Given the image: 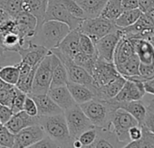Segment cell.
Returning <instances> with one entry per match:
<instances>
[{
	"label": "cell",
	"instance_id": "obj_1",
	"mask_svg": "<svg viewBox=\"0 0 154 148\" xmlns=\"http://www.w3.org/2000/svg\"><path fill=\"white\" fill-rule=\"evenodd\" d=\"M70 31V27L63 22L45 20L36 29L35 35L29 41L51 51L60 44Z\"/></svg>",
	"mask_w": 154,
	"mask_h": 148
},
{
	"label": "cell",
	"instance_id": "obj_2",
	"mask_svg": "<svg viewBox=\"0 0 154 148\" xmlns=\"http://www.w3.org/2000/svg\"><path fill=\"white\" fill-rule=\"evenodd\" d=\"M37 122L45 135L53 139L58 147H72L73 140L70 136L63 112L49 116H37Z\"/></svg>",
	"mask_w": 154,
	"mask_h": 148
},
{
	"label": "cell",
	"instance_id": "obj_3",
	"mask_svg": "<svg viewBox=\"0 0 154 148\" xmlns=\"http://www.w3.org/2000/svg\"><path fill=\"white\" fill-rule=\"evenodd\" d=\"M79 106L94 127L111 129L112 117L116 109L111 101L93 99Z\"/></svg>",
	"mask_w": 154,
	"mask_h": 148
},
{
	"label": "cell",
	"instance_id": "obj_4",
	"mask_svg": "<svg viewBox=\"0 0 154 148\" xmlns=\"http://www.w3.org/2000/svg\"><path fill=\"white\" fill-rule=\"evenodd\" d=\"M59 58L51 51L38 64L32 84V94H45L48 92L51 85L53 70Z\"/></svg>",
	"mask_w": 154,
	"mask_h": 148
},
{
	"label": "cell",
	"instance_id": "obj_5",
	"mask_svg": "<svg viewBox=\"0 0 154 148\" xmlns=\"http://www.w3.org/2000/svg\"><path fill=\"white\" fill-rule=\"evenodd\" d=\"M78 28L80 32L88 35L94 43L104 35L117 29L114 21L103 17L102 16L84 19Z\"/></svg>",
	"mask_w": 154,
	"mask_h": 148
},
{
	"label": "cell",
	"instance_id": "obj_6",
	"mask_svg": "<svg viewBox=\"0 0 154 148\" xmlns=\"http://www.w3.org/2000/svg\"><path fill=\"white\" fill-rule=\"evenodd\" d=\"M70 136L75 140L87 129L94 127L78 104L63 111Z\"/></svg>",
	"mask_w": 154,
	"mask_h": 148
},
{
	"label": "cell",
	"instance_id": "obj_7",
	"mask_svg": "<svg viewBox=\"0 0 154 148\" xmlns=\"http://www.w3.org/2000/svg\"><path fill=\"white\" fill-rule=\"evenodd\" d=\"M137 125H139L138 121L126 110L122 108L114 110L111 121V130L115 134L119 142L123 144V147L131 142L129 137L130 128Z\"/></svg>",
	"mask_w": 154,
	"mask_h": 148
},
{
	"label": "cell",
	"instance_id": "obj_8",
	"mask_svg": "<svg viewBox=\"0 0 154 148\" xmlns=\"http://www.w3.org/2000/svg\"><path fill=\"white\" fill-rule=\"evenodd\" d=\"M45 20H55L66 24L71 30L78 28L84 19L75 18L65 7L63 0H47Z\"/></svg>",
	"mask_w": 154,
	"mask_h": 148
},
{
	"label": "cell",
	"instance_id": "obj_9",
	"mask_svg": "<svg viewBox=\"0 0 154 148\" xmlns=\"http://www.w3.org/2000/svg\"><path fill=\"white\" fill-rule=\"evenodd\" d=\"M92 76L94 81V86H103L122 76L118 72L113 61H107L97 57L94 63Z\"/></svg>",
	"mask_w": 154,
	"mask_h": 148
},
{
	"label": "cell",
	"instance_id": "obj_10",
	"mask_svg": "<svg viewBox=\"0 0 154 148\" xmlns=\"http://www.w3.org/2000/svg\"><path fill=\"white\" fill-rule=\"evenodd\" d=\"M54 54L60 59V61L63 62V64L66 69L68 81L84 84L89 87H93L94 85L93 76L84 68L74 63L73 61L68 57H65L59 53H54Z\"/></svg>",
	"mask_w": 154,
	"mask_h": 148
},
{
	"label": "cell",
	"instance_id": "obj_11",
	"mask_svg": "<svg viewBox=\"0 0 154 148\" xmlns=\"http://www.w3.org/2000/svg\"><path fill=\"white\" fill-rule=\"evenodd\" d=\"M122 36L121 29L117 27L113 32L109 33L104 35L97 42H95V49L97 56L100 59L105 60L107 61H113V54L117 43Z\"/></svg>",
	"mask_w": 154,
	"mask_h": 148
},
{
	"label": "cell",
	"instance_id": "obj_12",
	"mask_svg": "<svg viewBox=\"0 0 154 148\" xmlns=\"http://www.w3.org/2000/svg\"><path fill=\"white\" fill-rule=\"evenodd\" d=\"M45 135V133L42 126L37 123L26 126L15 135L14 147L26 148L31 147L40 139Z\"/></svg>",
	"mask_w": 154,
	"mask_h": 148
},
{
	"label": "cell",
	"instance_id": "obj_13",
	"mask_svg": "<svg viewBox=\"0 0 154 148\" xmlns=\"http://www.w3.org/2000/svg\"><path fill=\"white\" fill-rule=\"evenodd\" d=\"M50 51H48L46 48L28 41L26 45L21 48L17 52L20 56V61L34 68L38 66L40 61Z\"/></svg>",
	"mask_w": 154,
	"mask_h": 148
},
{
	"label": "cell",
	"instance_id": "obj_14",
	"mask_svg": "<svg viewBox=\"0 0 154 148\" xmlns=\"http://www.w3.org/2000/svg\"><path fill=\"white\" fill-rule=\"evenodd\" d=\"M79 38H80V30L79 28H76L71 30L69 34L63 39L60 44L51 50L54 53H59L65 57H68L72 60L74 55L79 52Z\"/></svg>",
	"mask_w": 154,
	"mask_h": 148
},
{
	"label": "cell",
	"instance_id": "obj_15",
	"mask_svg": "<svg viewBox=\"0 0 154 148\" xmlns=\"http://www.w3.org/2000/svg\"><path fill=\"white\" fill-rule=\"evenodd\" d=\"M140 63L154 65V46L148 38L130 39Z\"/></svg>",
	"mask_w": 154,
	"mask_h": 148
},
{
	"label": "cell",
	"instance_id": "obj_16",
	"mask_svg": "<svg viewBox=\"0 0 154 148\" xmlns=\"http://www.w3.org/2000/svg\"><path fill=\"white\" fill-rule=\"evenodd\" d=\"M126 79L122 76H120L119 78L115 79L114 81L104 84L103 86H93L91 89L94 92L95 98L103 100H110L112 99L121 90L122 88Z\"/></svg>",
	"mask_w": 154,
	"mask_h": 148
},
{
	"label": "cell",
	"instance_id": "obj_17",
	"mask_svg": "<svg viewBox=\"0 0 154 148\" xmlns=\"http://www.w3.org/2000/svg\"><path fill=\"white\" fill-rule=\"evenodd\" d=\"M109 101L112 102V104L114 106L116 109L122 108L126 110L128 113H130L138 121L139 126H141L143 124L148 109H147L146 104L141 99L126 101V102H115L112 100H109Z\"/></svg>",
	"mask_w": 154,
	"mask_h": 148
},
{
	"label": "cell",
	"instance_id": "obj_18",
	"mask_svg": "<svg viewBox=\"0 0 154 148\" xmlns=\"http://www.w3.org/2000/svg\"><path fill=\"white\" fill-rule=\"evenodd\" d=\"M29 95L35 102L38 116H49V115H55L63 113V110L57 106L53 99L48 96L47 93L45 94H27Z\"/></svg>",
	"mask_w": 154,
	"mask_h": 148
},
{
	"label": "cell",
	"instance_id": "obj_19",
	"mask_svg": "<svg viewBox=\"0 0 154 148\" xmlns=\"http://www.w3.org/2000/svg\"><path fill=\"white\" fill-rule=\"evenodd\" d=\"M37 117H31L27 115L24 110L12 115L9 120L4 124V126L14 135L18 133L23 128L34 124H37Z\"/></svg>",
	"mask_w": 154,
	"mask_h": 148
},
{
	"label": "cell",
	"instance_id": "obj_20",
	"mask_svg": "<svg viewBox=\"0 0 154 148\" xmlns=\"http://www.w3.org/2000/svg\"><path fill=\"white\" fill-rule=\"evenodd\" d=\"M47 94L53 99V101L57 106H59L63 111L76 105V102L72 99L66 85L51 88L49 89Z\"/></svg>",
	"mask_w": 154,
	"mask_h": 148
},
{
	"label": "cell",
	"instance_id": "obj_21",
	"mask_svg": "<svg viewBox=\"0 0 154 148\" xmlns=\"http://www.w3.org/2000/svg\"><path fill=\"white\" fill-rule=\"evenodd\" d=\"M134 55L135 52L131 40L122 35L119 43H117L113 54V63L115 67L123 64Z\"/></svg>",
	"mask_w": 154,
	"mask_h": 148
},
{
	"label": "cell",
	"instance_id": "obj_22",
	"mask_svg": "<svg viewBox=\"0 0 154 148\" xmlns=\"http://www.w3.org/2000/svg\"><path fill=\"white\" fill-rule=\"evenodd\" d=\"M19 64V78L16 87L26 94H30L32 90V84L35 76V72L37 67H31L26 63L22 61L18 62Z\"/></svg>",
	"mask_w": 154,
	"mask_h": 148
},
{
	"label": "cell",
	"instance_id": "obj_23",
	"mask_svg": "<svg viewBox=\"0 0 154 148\" xmlns=\"http://www.w3.org/2000/svg\"><path fill=\"white\" fill-rule=\"evenodd\" d=\"M66 87L68 90L70 91L72 99H74L76 104H78V105L85 103L95 98L94 92L89 86L68 81L66 83Z\"/></svg>",
	"mask_w": 154,
	"mask_h": 148
},
{
	"label": "cell",
	"instance_id": "obj_24",
	"mask_svg": "<svg viewBox=\"0 0 154 148\" xmlns=\"http://www.w3.org/2000/svg\"><path fill=\"white\" fill-rule=\"evenodd\" d=\"M47 0H23L22 10L33 15L37 19V28L45 19Z\"/></svg>",
	"mask_w": 154,
	"mask_h": 148
},
{
	"label": "cell",
	"instance_id": "obj_25",
	"mask_svg": "<svg viewBox=\"0 0 154 148\" xmlns=\"http://www.w3.org/2000/svg\"><path fill=\"white\" fill-rule=\"evenodd\" d=\"M84 10L86 18L99 16L108 0H74Z\"/></svg>",
	"mask_w": 154,
	"mask_h": 148
},
{
	"label": "cell",
	"instance_id": "obj_26",
	"mask_svg": "<svg viewBox=\"0 0 154 148\" xmlns=\"http://www.w3.org/2000/svg\"><path fill=\"white\" fill-rule=\"evenodd\" d=\"M142 12L140 8L123 10L122 13L114 20V25L118 28H125L133 25L140 16Z\"/></svg>",
	"mask_w": 154,
	"mask_h": 148
},
{
	"label": "cell",
	"instance_id": "obj_27",
	"mask_svg": "<svg viewBox=\"0 0 154 148\" xmlns=\"http://www.w3.org/2000/svg\"><path fill=\"white\" fill-rule=\"evenodd\" d=\"M67 82H68V76H67L66 69L59 59L58 61L55 63L54 70H53L50 89L60 87V86H65Z\"/></svg>",
	"mask_w": 154,
	"mask_h": 148
},
{
	"label": "cell",
	"instance_id": "obj_28",
	"mask_svg": "<svg viewBox=\"0 0 154 148\" xmlns=\"http://www.w3.org/2000/svg\"><path fill=\"white\" fill-rule=\"evenodd\" d=\"M0 78L7 83L16 86L19 78V64H8L0 67Z\"/></svg>",
	"mask_w": 154,
	"mask_h": 148
},
{
	"label": "cell",
	"instance_id": "obj_29",
	"mask_svg": "<svg viewBox=\"0 0 154 148\" xmlns=\"http://www.w3.org/2000/svg\"><path fill=\"white\" fill-rule=\"evenodd\" d=\"M140 60L135 54L131 59H129L127 61H125L123 64L117 66L116 69L118 72L124 78L140 75L139 74V66H140Z\"/></svg>",
	"mask_w": 154,
	"mask_h": 148
},
{
	"label": "cell",
	"instance_id": "obj_30",
	"mask_svg": "<svg viewBox=\"0 0 154 148\" xmlns=\"http://www.w3.org/2000/svg\"><path fill=\"white\" fill-rule=\"evenodd\" d=\"M141 127V136L140 139L135 141H131L124 147H135V148H142V147H154V135L142 124Z\"/></svg>",
	"mask_w": 154,
	"mask_h": 148
},
{
	"label": "cell",
	"instance_id": "obj_31",
	"mask_svg": "<svg viewBox=\"0 0 154 148\" xmlns=\"http://www.w3.org/2000/svg\"><path fill=\"white\" fill-rule=\"evenodd\" d=\"M123 11L122 0H108L100 16L114 21Z\"/></svg>",
	"mask_w": 154,
	"mask_h": 148
},
{
	"label": "cell",
	"instance_id": "obj_32",
	"mask_svg": "<svg viewBox=\"0 0 154 148\" xmlns=\"http://www.w3.org/2000/svg\"><path fill=\"white\" fill-rule=\"evenodd\" d=\"M97 57H98L97 54L90 55V54H86L82 52H79L74 55V57L72 58V61L74 63L84 68L86 71H88L92 75L94 66L97 60Z\"/></svg>",
	"mask_w": 154,
	"mask_h": 148
},
{
	"label": "cell",
	"instance_id": "obj_33",
	"mask_svg": "<svg viewBox=\"0 0 154 148\" xmlns=\"http://www.w3.org/2000/svg\"><path fill=\"white\" fill-rule=\"evenodd\" d=\"M22 3L23 0H0V8L14 18L22 10Z\"/></svg>",
	"mask_w": 154,
	"mask_h": 148
},
{
	"label": "cell",
	"instance_id": "obj_34",
	"mask_svg": "<svg viewBox=\"0 0 154 148\" xmlns=\"http://www.w3.org/2000/svg\"><path fill=\"white\" fill-rule=\"evenodd\" d=\"M79 50H80V52L86 53V54H90V55L97 54L96 49H95V44L93 42V40L88 35H86L85 34H83L82 32H80Z\"/></svg>",
	"mask_w": 154,
	"mask_h": 148
},
{
	"label": "cell",
	"instance_id": "obj_35",
	"mask_svg": "<svg viewBox=\"0 0 154 148\" xmlns=\"http://www.w3.org/2000/svg\"><path fill=\"white\" fill-rule=\"evenodd\" d=\"M20 61V56L17 52H11L6 50L4 47L0 45V67L17 63L16 61Z\"/></svg>",
	"mask_w": 154,
	"mask_h": 148
},
{
	"label": "cell",
	"instance_id": "obj_36",
	"mask_svg": "<svg viewBox=\"0 0 154 148\" xmlns=\"http://www.w3.org/2000/svg\"><path fill=\"white\" fill-rule=\"evenodd\" d=\"M98 135V130L96 127H93L83 132L79 137L77 138L82 144V147H91V145L94 143Z\"/></svg>",
	"mask_w": 154,
	"mask_h": 148
},
{
	"label": "cell",
	"instance_id": "obj_37",
	"mask_svg": "<svg viewBox=\"0 0 154 148\" xmlns=\"http://www.w3.org/2000/svg\"><path fill=\"white\" fill-rule=\"evenodd\" d=\"M15 135L12 134L4 125L0 126V147H14Z\"/></svg>",
	"mask_w": 154,
	"mask_h": 148
},
{
	"label": "cell",
	"instance_id": "obj_38",
	"mask_svg": "<svg viewBox=\"0 0 154 148\" xmlns=\"http://www.w3.org/2000/svg\"><path fill=\"white\" fill-rule=\"evenodd\" d=\"M63 3L64 4L68 12L75 18H79V19L86 18V16H85L84 10L74 1V0H63Z\"/></svg>",
	"mask_w": 154,
	"mask_h": 148
},
{
	"label": "cell",
	"instance_id": "obj_39",
	"mask_svg": "<svg viewBox=\"0 0 154 148\" xmlns=\"http://www.w3.org/2000/svg\"><path fill=\"white\" fill-rule=\"evenodd\" d=\"M17 87L14 85H10L6 89L0 90V103L6 105L8 107H11L13 99L16 96Z\"/></svg>",
	"mask_w": 154,
	"mask_h": 148
},
{
	"label": "cell",
	"instance_id": "obj_40",
	"mask_svg": "<svg viewBox=\"0 0 154 148\" xmlns=\"http://www.w3.org/2000/svg\"><path fill=\"white\" fill-rule=\"evenodd\" d=\"M26 96H27L26 93L23 92L22 90H20L19 89L17 88L16 96H15L13 102L11 104V107H10L12 111H13V114L23 110V107H24V103H25Z\"/></svg>",
	"mask_w": 154,
	"mask_h": 148
},
{
	"label": "cell",
	"instance_id": "obj_41",
	"mask_svg": "<svg viewBox=\"0 0 154 148\" xmlns=\"http://www.w3.org/2000/svg\"><path fill=\"white\" fill-rule=\"evenodd\" d=\"M139 74H140V77L144 81L154 78V65L140 63Z\"/></svg>",
	"mask_w": 154,
	"mask_h": 148
},
{
	"label": "cell",
	"instance_id": "obj_42",
	"mask_svg": "<svg viewBox=\"0 0 154 148\" xmlns=\"http://www.w3.org/2000/svg\"><path fill=\"white\" fill-rule=\"evenodd\" d=\"M23 110L27 115H29L31 117H37L38 116V110H37L36 104H35V100L29 95H27L26 98L24 107H23Z\"/></svg>",
	"mask_w": 154,
	"mask_h": 148
},
{
	"label": "cell",
	"instance_id": "obj_43",
	"mask_svg": "<svg viewBox=\"0 0 154 148\" xmlns=\"http://www.w3.org/2000/svg\"><path fill=\"white\" fill-rule=\"evenodd\" d=\"M56 147H58L57 144L46 135L31 146V148H56Z\"/></svg>",
	"mask_w": 154,
	"mask_h": 148
},
{
	"label": "cell",
	"instance_id": "obj_44",
	"mask_svg": "<svg viewBox=\"0 0 154 148\" xmlns=\"http://www.w3.org/2000/svg\"><path fill=\"white\" fill-rule=\"evenodd\" d=\"M12 115H13V111L10 107H8L0 103V122L3 125L6 124L12 117Z\"/></svg>",
	"mask_w": 154,
	"mask_h": 148
},
{
	"label": "cell",
	"instance_id": "obj_45",
	"mask_svg": "<svg viewBox=\"0 0 154 148\" xmlns=\"http://www.w3.org/2000/svg\"><path fill=\"white\" fill-rule=\"evenodd\" d=\"M143 125L154 135V113L150 111H147V114L145 116Z\"/></svg>",
	"mask_w": 154,
	"mask_h": 148
},
{
	"label": "cell",
	"instance_id": "obj_46",
	"mask_svg": "<svg viewBox=\"0 0 154 148\" xmlns=\"http://www.w3.org/2000/svg\"><path fill=\"white\" fill-rule=\"evenodd\" d=\"M141 127L140 126L137 125L130 128L129 130V137L131 141H135L140 138L141 136Z\"/></svg>",
	"mask_w": 154,
	"mask_h": 148
},
{
	"label": "cell",
	"instance_id": "obj_47",
	"mask_svg": "<svg viewBox=\"0 0 154 148\" xmlns=\"http://www.w3.org/2000/svg\"><path fill=\"white\" fill-rule=\"evenodd\" d=\"M138 4L140 10L142 13H146L154 7V0H138Z\"/></svg>",
	"mask_w": 154,
	"mask_h": 148
},
{
	"label": "cell",
	"instance_id": "obj_48",
	"mask_svg": "<svg viewBox=\"0 0 154 148\" xmlns=\"http://www.w3.org/2000/svg\"><path fill=\"white\" fill-rule=\"evenodd\" d=\"M122 5L123 10L139 8L138 0H122Z\"/></svg>",
	"mask_w": 154,
	"mask_h": 148
},
{
	"label": "cell",
	"instance_id": "obj_49",
	"mask_svg": "<svg viewBox=\"0 0 154 148\" xmlns=\"http://www.w3.org/2000/svg\"><path fill=\"white\" fill-rule=\"evenodd\" d=\"M144 90L146 93L154 96V78L144 81Z\"/></svg>",
	"mask_w": 154,
	"mask_h": 148
},
{
	"label": "cell",
	"instance_id": "obj_50",
	"mask_svg": "<svg viewBox=\"0 0 154 148\" xmlns=\"http://www.w3.org/2000/svg\"><path fill=\"white\" fill-rule=\"evenodd\" d=\"M11 17H12V16H11L10 15H8L4 9L0 8V25L3 24L5 21H7L8 19L11 18Z\"/></svg>",
	"mask_w": 154,
	"mask_h": 148
},
{
	"label": "cell",
	"instance_id": "obj_51",
	"mask_svg": "<svg viewBox=\"0 0 154 148\" xmlns=\"http://www.w3.org/2000/svg\"><path fill=\"white\" fill-rule=\"evenodd\" d=\"M147 106V109L150 112H153L154 113V96L153 98H151L149 101H148V104H146Z\"/></svg>",
	"mask_w": 154,
	"mask_h": 148
},
{
	"label": "cell",
	"instance_id": "obj_52",
	"mask_svg": "<svg viewBox=\"0 0 154 148\" xmlns=\"http://www.w3.org/2000/svg\"><path fill=\"white\" fill-rule=\"evenodd\" d=\"M146 14L149 16V17L150 18V20H151V22H152V24L154 25V7L149 9L148 12H146Z\"/></svg>",
	"mask_w": 154,
	"mask_h": 148
},
{
	"label": "cell",
	"instance_id": "obj_53",
	"mask_svg": "<svg viewBox=\"0 0 154 148\" xmlns=\"http://www.w3.org/2000/svg\"><path fill=\"white\" fill-rule=\"evenodd\" d=\"M8 86H10V84L7 83L6 81H4L1 79V78H0V90H3V89H6V88H8Z\"/></svg>",
	"mask_w": 154,
	"mask_h": 148
},
{
	"label": "cell",
	"instance_id": "obj_54",
	"mask_svg": "<svg viewBox=\"0 0 154 148\" xmlns=\"http://www.w3.org/2000/svg\"><path fill=\"white\" fill-rule=\"evenodd\" d=\"M2 125H3V124H2V123H1V122H0V126H2Z\"/></svg>",
	"mask_w": 154,
	"mask_h": 148
}]
</instances>
